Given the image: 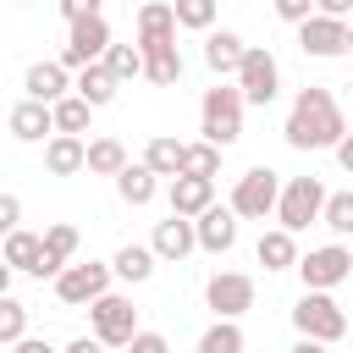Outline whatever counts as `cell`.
Returning a JSON list of instances; mask_svg holds the SVG:
<instances>
[{
    "label": "cell",
    "instance_id": "6da1fadb",
    "mask_svg": "<svg viewBox=\"0 0 353 353\" xmlns=\"http://www.w3.org/2000/svg\"><path fill=\"white\" fill-rule=\"evenodd\" d=\"M281 138H287V149H336V143L347 138V116H342L336 94H331V88H314V83L298 88Z\"/></svg>",
    "mask_w": 353,
    "mask_h": 353
},
{
    "label": "cell",
    "instance_id": "7a4b0ae2",
    "mask_svg": "<svg viewBox=\"0 0 353 353\" xmlns=\"http://www.w3.org/2000/svg\"><path fill=\"white\" fill-rule=\"evenodd\" d=\"M243 88L237 83H215V88H204V99H199V132L210 138V143H237L243 138Z\"/></svg>",
    "mask_w": 353,
    "mask_h": 353
},
{
    "label": "cell",
    "instance_id": "3957f363",
    "mask_svg": "<svg viewBox=\"0 0 353 353\" xmlns=\"http://www.w3.org/2000/svg\"><path fill=\"white\" fill-rule=\"evenodd\" d=\"M292 325H298V336H314V342H342L347 336L342 303L331 292H314V287H303V298L292 303Z\"/></svg>",
    "mask_w": 353,
    "mask_h": 353
},
{
    "label": "cell",
    "instance_id": "277c9868",
    "mask_svg": "<svg viewBox=\"0 0 353 353\" xmlns=\"http://www.w3.org/2000/svg\"><path fill=\"white\" fill-rule=\"evenodd\" d=\"M281 188H287V182H281L270 165H248V171L237 176V188H232V210H237L243 221H265V215H276Z\"/></svg>",
    "mask_w": 353,
    "mask_h": 353
},
{
    "label": "cell",
    "instance_id": "5b68a950",
    "mask_svg": "<svg viewBox=\"0 0 353 353\" xmlns=\"http://www.w3.org/2000/svg\"><path fill=\"white\" fill-rule=\"evenodd\" d=\"M88 331H94L105 347H127V342L138 336V309H132V298H121V292L94 298V303H88Z\"/></svg>",
    "mask_w": 353,
    "mask_h": 353
},
{
    "label": "cell",
    "instance_id": "8992f818",
    "mask_svg": "<svg viewBox=\"0 0 353 353\" xmlns=\"http://www.w3.org/2000/svg\"><path fill=\"white\" fill-rule=\"evenodd\" d=\"M110 276H116V265H99V259H72L61 276H55V298L61 303H72V309H88L94 298H105L110 292Z\"/></svg>",
    "mask_w": 353,
    "mask_h": 353
},
{
    "label": "cell",
    "instance_id": "52a82bcc",
    "mask_svg": "<svg viewBox=\"0 0 353 353\" xmlns=\"http://www.w3.org/2000/svg\"><path fill=\"white\" fill-rule=\"evenodd\" d=\"M298 50L314 55V61H336V55H347V50H353V28H347V17H325V11H314L309 22H298Z\"/></svg>",
    "mask_w": 353,
    "mask_h": 353
},
{
    "label": "cell",
    "instance_id": "ba28073f",
    "mask_svg": "<svg viewBox=\"0 0 353 353\" xmlns=\"http://www.w3.org/2000/svg\"><path fill=\"white\" fill-rule=\"evenodd\" d=\"M232 83L243 88L248 105H270V99L281 94V61H276L265 44H248V55H243V66H237Z\"/></svg>",
    "mask_w": 353,
    "mask_h": 353
},
{
    "label": "cell",
    "instance_id": "9c48e42d",
    "mask_svg": "<svg viewBox=\"0 0 353 353\" xmlns=\"http://www.w3.org/2000/svg\"><path fill=\"white\" fill-rule=\"evenodd\" d=\"M325 188H320V176H292L287 188H281V204H276V221L287 226V232H303L309 221H320L325 215Z\"/></svg>",
    "mask_w": 353,
    "mask_h": 353
},
{
    "label": "cell",
    "instance_id": "30bf717a",
    "mask_svg": "<svg viewBox=\"0 0 353 353\" xmlns=\"http://www.w3.org/2000/svg\"><path fill=\"white\" fill-rule=\"evenodd\" d=\"M105 50H110V22H105V17H77V22H66L61 61H66L72 72H83V66L105 61Z\"/></svg>",
    "mask_w": 353,
    "mask_h": 353
},
{
    "label": "cell",
    "instance_id": "8fae6325",
    "mask_svg": "<svg viewBox=\"0 0 353 353\" xmlns=\"http://www.w3.org/2000/svg\"><path fill=\"white\" fill-rule=\"evenodd\" d=\"M298 276H303V287H314V292H331V287H342V281L353 276V254H347L342 243L309 248V254L298 259Z\"/></svg>",
    "mask_w": 353,
    "mask_h": 353
},
{
    "label": "cell",
    "instance_id": "7c38bea8",
    "mask_svg": "<svg viewBox=\"0 0 353 353\" xmlns=\"http://www.w3.org/2000/svg\"><path fill=\"white\" fill-rule=\"evenodd\" d=\"M204 303L215 309V320L248 314V309H254V276H243V270H215V276L204 281Z\"/></svg>",
    "mask_w": 353,
    "mask_h": 353
},
{
    "label": "cell",
    "instance_id": "4fadbf2b",
    "mask_svg": "<svg viewBox=\"0 0 353 353\" xmlns=\"http://www.w3.org/2000/svg\"><path fill=\"white\" fill-rule=\"evenodd\" d=\"M176 6L171 0H149V6H138V50L149 55V50H165V44H176Z\"/></svg>",
    "mask_w": 353,
    "mask_h": 353
},
{
    "label": "cell",
    "instance_id": "5bb4252c",
    "mask_svg": "<svg viewBox=\"0 0 353 353\" xmlns=\"http://www.w3.org/2000/svg\"><path fill=\"white\" fill-rule=\"evenodd\" d=\"M22 88H28V99L55 105V99H66V94L77 88V77H72V66H66V61H33V66H28V77H22Z\"/></svg>",
    "mask_w": 353,
    "mask_h": 353
},
{
    "label": "cell",
    "instance_id": "9a60e30c",
    "mask_svg": "<svg viewBox=\"0 0 353 353\" xmlns=\"http://www.w3.org/2000/svg\"><path fill=\"white\" fill-rule=\"evenodd\" d=\"M237 221H243V215H237L232 204H210V210L193 221V226H199V248H204V254H232V243H237Z\"/></svg>",
    "mask_w": 353,
    "mask_h": 353
},
{
    "label": "cell",
    "instance_id": "2e32d148",
    "mask_svg": "<svg viewBox=\"0 0 353 353\" xmlns=\"http://www.w3.org/2000/svg\"><path fill=\"white\" fill-rule=\"evenodd\" d=\"M154 254L160 259H171V265H182L193 248H199V226H193V215H171V221H154Z\"/></svg>",
    "mask_w": 353,
    "mask_h": 353
},
{
    "label": "cell",
    "instance_id": "e0dca14e",
    "mask_svg": "<svg viewBox=\"0 0 353 353\" xmlns=\"http://www.w3.org/2000/svg\"><path fill=\"white\" fill-rule=\"evenodd\" d=\"M44 171L50 176H77L88 171V143L77 132H50L44 138Z\"/></svg>",
    "mask_w": 353,
    "mask_h": 353
},
{
    "label": "cell",
    "instance_id": "ac0fdd59",
    "mask_svg": "<svg viewBox=\"0 0 353 353\" xmlns=\"http://www.w3.org/2000/svg\"><path fill=\"white\" fill-rule=\"evenodd\" d=\"M6 127H11L17 143H39L44 132H55V105H44V99H22V105H11Z\"/></svg>",
    "mask_w": 353,
    "mask_h": 353
},
{
    "label": "cell",
    "instance_id": "d6986e66",
    "mask_svg": "<svg viewBox=\"0 0 353 353\" xmlns=\"http://www.w3.org/2000/svg\"><path fill=\"white\" fill-rule=\"evenodd\" d=\"M243 55H248V44H243L232 28H210V39H204V66H210L215 77H237Z\"/></svg>",
    "mask_w": 353,
    "mask_h": 353
},
{
    "label": "cell",
    "instance_id": "ffe728a7",
    "mask_svg": "<svg viewBox=\"0 0 353 353\" xmlns=\"http://www.w3.org/2000/svg\"><path fill=\"white\" fill-rule=\"evenodd\" d=\"M171 215H204L210 204H215V176H171Z\"/></svg>",
    "mask_w": 353,
    "mask_h": 353
},
{
    "label": "cell",
    "instance_id": "44dd1931",
    "mask_svg": "<svg viewBox=\"0 0 353 353\" xmlns=\"http://www.w3.org/2000/svg\"><path fill=\"white\" fill-rule=\"evenodd\" d=\"M77 259V226H66V221H55V226H44V259H39V281L50 276H61L66 265Z\"/></svg>",
    "mask_w": 353,
    "mask_h": 353
},
{
    "label": "cell",
    "instance_id": "7402d4cb",
    "mask_svg": "<svg viewBox=\"0 0 353 353\" xmlns=\"http://www.w3.org/2000/svg\"><path fill=\"white\" fill-rule=\"evenodd\" d=\"M298 232H287V226H276V232H259V243H254V259L265 265V270H298V243H292Z\"/></svg>",
    "mask_w": 353,
    "mask_h": 353
},
{
    "label": "cell",
    "instance_id": "603a6c76",
    "mask_svg": "<svg viewBox=\"0 0 353 353\" xmlns=\"http://www.w3.org/2000/svg\"><path fill=\"white\" fill-rule=\"evenodd\" d=\"M110 265H116V276H121V281H132V287H138V281H149V276H154L160 254H154V243H121Z\"/></svg>",
    "mask_w": 353,
    "mask_h": 353
},
{
    "label": "cell",
    "instance_id": "cb8c5ba5",
    "mask_svg": "<svg viewBox=\"0 0 353 353\" xmlns=\"http://www.w3.org/2000/svg\"><path fill=\"white\" fill-rule=\"evenodd\" d=\"M182 160H188V143H176L171 132H154L143 143V165L160 171V176H182Z\"/></svg>",
    "mask_w": 353,
    "mask_h": 353
},
{
    "label": "cell",
    "instance_id": "d4e9b609",
    "mask_svg": "<svg viewBox=\"0 0 353 353\" xmlns=\"http://www.w3.org/2000/svg\"><path fill=\"white\" fill-rule=\"evenodd\" d=\"M11 270H28V276H39V259H44V237L39 232H6V254H0Z\"/></svg>",
    "mask_w": 353,
    "mask_h": 353
},
{
    "label": "cell",
    "instance_id": "484cf974",
    "mask_svg": "<svg viewBox=\"0 0 353 353\" xmlns=\"http://www.w3.org/2000/svg\"><path fill=\"white\" fill-rule=\"evenodd\" d=\"M116 88H121V83H116V72H110L105 61H94V66H83V72H77V94H83L94 110H99V105H110V99H116Z\"/></svg>",
    "mask_w": 353,
    "mask_h": 353
},
{
    "label": "cell",
    "instance_id": "4316f807",
    "mask_svg": "<svg viewBox=\"0 0 353 353\" xmlns=\"http://www.w3.org/2000/svg\"><path fill=\"white\" fill-rule=\"evenodd\" d=\"M132 160H127V143L121 138H94L88 143V171L94 176H121Z\"/></svg>",
    "mask_w": 353,
    "mask_h": 353
},
{
    "label": "cell",
    "instance_id": "83f0119b",
    "mask_svg": "<svg viewBox=\"0 0 353 353\" xmlns=\"http://www.w3.org/2000/svg\"><path fill=\"white\" fill-rule=\"evenodd\" d=\"M143 77H149L154 88H171V83H182V50H176V44H165V50H149V55H143Z\"/></svg>",
    "mask_w": 353,
    "mask_h": 353
},
{
    "label": "cell",
    "instance_id": "f1b7e54d",
    "mask_svg": "<svg viewBox=\"0 0 353 353\" xmlns=\"http://www.w3.org/2000/svg\"><path fill=\"white\" fill-rule=\"evenodd\" d=\"M154 176H160V171H149L143 160H138V165H127V171L116 176V193H121V204H149V199H154Z\"/></svg>",
    "mask_w": 353,
    "mask_h": 353
},
{
    "label": "cell",
    "instance_id": "f546056e",
    "mask_svg": "<svg viewBox=\"0 0 353 353\" xmlns=\"http://www.w3.org/2000/svg\"><path fill=\"white\" fill-rule=\"evenodd\" d=\"M88 116H94V105H88L77 88H72L66 99H55V132H77V138H83V132H88Z\"/></svg>",
    "mask_w": 353,
    "mask_h": 353
},
{
    "label": "cell",
    "instance_id": "4dcf8cb0",
    "mask_svg": "<svg viewBox=\"0 0 353 353\" xmlns=\"http://www.w3.org/2000/svg\"><path fill=\"white\" fill-rule=\"evenodd\" d=\"M171 6H176V22L188 33H210L215 17H221V0H171Z\"/></svg>",
    "mask_w": 353,
    "mask_h": 353
},
{
    "label": "cell",
    "instance_id": "1f68e13d",
    "mask_svg": "<svg viewBox=\"0 0 353 353\" xmlns=\"http://www.w3.org/2000/svg\"><path fill=\"white\" fill-rule=\"evenodd\" d=\"M248 342H243V325L237 320H215L204 336H199V353H243Z\"/></svg>",
    "mask_w": 353,
    "mask_h": 353
},
{
    "label": "cell",
    "instance_id": "d6a6232c",
    "mask_svg": "<svg viewBox=\"0 0 353 353\" xmlns=\"http://www.w3.org/2000/svg\"><path fill=\"white\" fill-rule=\"evenodd\" d=\"M28 336V303H17L11 292L0 298V347H17Z\"/></svg>",
    "mask_w": 353,
    "mask_h": 353
},
{
    "label": "cell",
    "instance_id": "836d02e7",
    "mask_svg": "<svg viewBox=\"0 0 353 353\" xmlns=\"http://www.w3.org/2000/svg\"><path fill=\"white\" fill-rule=\"evenodd\" d=\"M105 66L116 72V83H132V77H143V50L138 44H110L105 50Z\"/></svg>",
    "mask_w": 353,
    "mask_h": 353
},
{
    "label": "cell",
    "instance_id": "e575fe53",
    "mask_svg": "<svg viewBox=\"0 0 353 353\" xmlns=\"http://www.w3.org/2000/svg\"><path fill=\"white\" fill-rule=\"evenodd\" d=\"M221 171V143H210V138H199V143H188V160H182V176H215Z\"/></svg>",
    "mask_w": 353,
    "mask_h": 353
},
{
    "label": "cell",
    "instance_id": "d590c367",
    "mask_svg": "<svg viewBox=\"0 0 353 353\" xmlns=\"http://www.w3.org/2000/svg\"><path fill=\"white\" fill-rule=\"evenodd\" d=\"M336 237H353V193H331L325 199V215H320Z\"/></svg>",
    "mask_w": 353,
    "mask_h": 353
},
{
    "label": "cell",
    "instance_id": "8d00e7d4",
    "mask_svg": "<svg viewBox=\"0 0 353 353\" xmlns=\"http://www.w3.org/2000/svg\"><path fill=\"white\" fill-rule=\"evenodd\" d=\"M314 11H320L314 0H276V17H281V22H292V28H298V22H309Z\"/></svg>",
    "mask_w": 353,
    "mask_h": 353
},
{
    "label": "cell",
    "instance_id": "74e56055",
    "mask_svg": "<svg viewBox=\"0 0 353 353\" xmlns=\"http://www.w3.org/2000/svg\"><path fill=\"white\" fill-rule=\"evenodd\" d=\"M121 353H171V342H165L160 331H138V336H132Z\"/></svg>",
    "mask_w": 353,
    "mask_h": 353
},
{
    "label": "cell",
    "instance_id": "f35d334b",
    "mask_svg": "<svg viewBox=\"0 0 353 353\" xmlns=\"http://www.w3.org/2000/svg\"><path fill=\"white\" fill-rule=\"evenodd\" d=\"M17 221H22V199H17V193H0V226L17 232Z\"/></svg>",
    "mask_w": 353,
    "mask_h": 353
},
{
    "label": "cell",
    "instance_id": "ab89813d",
    "mask_svg": "<svg viewBox=\"0 0 353 353\" xmlns=\"http://www.w3.org/2000/svg\"><path fill=\"white\" fill-rule=\"evenodd\" d=\"M55 6H61L66 22H77V17H99V0H55Z\"/></svg>",
    "mask_w": 353,
    "mask_h": 353
},
{
    "label": "cell",
    "instance_id": "60d3db41",
    "mask_svg": "<svg viewBox=\"0 0 353 353\" xmlns=\"http://www.w3.org/2000/svg\"><path fill=\"white\" fill-rule=\"evenodd\" d=\"M61 353H105V342H99V336L88 331V336H77V342H66Z\"/></svg>",
    "mask_w": 353,
    "mask_h": 353
},
{
    "label": "cell",
    "instance_id": "b9f144b4",
    "mask_svg": "<svg viewBox=\"0 0 353 353\" xmlns=\"http://www.w3.org/2000/svg\"><path fill=\"white\" fill-rule=\"evenodd\" d=\"M331 154H336V165H342V171H347V176H353V132H347V138H342V143H336V149H331Z\"/></svg>",
    "mask_w": 353,
    "mask_h": 353
},
{
    "label": "cell",
    "instance_id": "7bdbcfd3",
    "mask_svg": "<svg viewBox=\"0 0 353 353\" xmlns=\"http://www.w3.org/2000/svg\"><path fill=\"white\" fill-rule=\"evenodd\" d=\"M6 353H55V347H50L44 336H22V342H17V347H6Z\"/></svg>",
    "mask_w": 353,
    "mask_h": 353
},
{
    "label": "cell",
    "instance_id": "ee69618b",
    "mask_svg": "<svg viewBox=\"0 0 353 353\" xmlns=\"http://www.w3.org/2000/svg\"><path fill=\"white\" fill-rule=\"evenodd\" d=\"M314 6H320L325 17H347V11H353V0H314Z\"/></svg>",
    "mask_w": 353,
    "mask_h": 353
},
{
    "label": "cell",
    "instance_id": "f6af8a7d",
    "mask_svg": "<svg viewBox=\"0 0 353 353\" xmlns=\"http://www.w3.org/2000/svg\"><path fill=\"white\" fill-rule=\"evenodd\" d=\"M292 353H331V342H314V336H298Z\"/></svg>",
    "mask_w": 353,
    "mask_h": 353
},
{
    "label": "cell",
    "instance_id": "bcb514c9",
    "mask_svg": "<svg viewBox=\"0 0 353 353\" xmlns=\"http://www.w3.org/2000/svg\"><path fill=\"white\" fill-rule=\"evenodd\" d=\"M17 6H22V0H17Z\"/></svg>",
    "mask_w": 353,
    "mask_h": 353
}]
</instances>
